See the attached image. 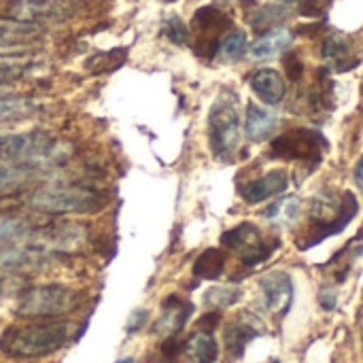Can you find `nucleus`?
Wrapping results in <instances>:
<instances>
[{"label": "nucleus", "mask_w": 363, "mask_h": 363, "mask_svg": "<svg viewBox=\"0 0 363 363\" xmlns=\"http://www.w3.org/2000/svg\"><path fill=\"white\" fill-rule=\"evenodd\" d=\"M70 340V328L62 321L11 325L0 336V353L11 359H40L57 353Z\"/></svg>", "instance_id": "obj_1"}, {"label": "nucleus", "mask_w": 363, "mask_h": 363, "mask_svg": "<svg viewBox=\"0 0 363 363\" xmlns=\"http://www.w3.org/2000/svg\"><path fill=\"white\" fill-rule=\"evenodd\" d=\"M28 206L45 215H91L104 206L102 196L91 187L55 185L40 187L28 196Z\"/></svg>", "instance_id": "obj_2"}, {"label": "nucleus", "mask_w": 363, "mask_h": 363, "mask_svg": "<svg viewBox=\"0 0 363 363\" xmlns=\"http://www.w3.org/2000/svg\"><path fill=\"white\" fill-rule=\"evenodd\" d=\"M81 291L68 285L28 287L19 298L15 313L23 319H55L74 313L81 306Z\"/></svg>", "instance_id": "obj_3"}, {"label": "nucleus", "mask_w": 363, "mask_h": 363, "mask_svg": "<svg viewBox=\"0 0 363 363\" xmlns=\"http://www.w3.org/2000/svg\"><path fill=\"white\" fill-rule=\"evenodd\" d=\"M357 211H359V204L351 191L342 194V200H336L332 196H319L317 200H313V221L317 230L311 236V240L302 245V249L319 245L328 236L342 232L351 223V219L357 215Z\"/></svg>", "instance_id": "obj_4"}, {"label": "nucleus", "mask_w": 363, "mask_h": 363, "mask_svg": "<svg viewBox=\"0 0 363 363\" xmlns=\"http://www.w3.org/2000/svg\"><path fill=\"white\" fill-rule=\"evenodd\" d=\"M208 140L219 160H230L240 143V117L236 100L230 96L217 98L208 113Z\"/></svg>", "instance_id": "obj_5"}, {"label": "nucleus", "mask_w": 363, "mask_h": 363, "mask_svg": "<svg viewBox=\"0 0 363 363\" xmlns=\"http://www.w3.org/2000/svg\"><path fill=\"white\" fill-rule=\"evenodd\" d=\"M53 138L45 132L0 136V164H32L51 157Z\"/></svg>", "instance_id": "obj_6"}, {"label": "nucleus", "mask_w": 363, "mask_h": 363, "mask_svg": "<svg viewBox=\"0 0 363 363\" xmlns=\"http://www.w3.org/2000/svg\"><path fill=\"white\" fill-rule=\"evenodd\" d=\"M221 242L228 249H232L234 253H238L245 259L247 266H255V264L264 262L279 247V242H274V245L268 247L264 242L259 230L253 223H240V225H236L234 230H230V232L223 234Z\"/></svg>", "instance_id": "obj_7"}, {"label": "nucleus", "mask_w": 363, "mask_h": 363, "mask_svg": "<svg viewBox=\"0 0 363 363\" xmlns=\"http://www.w3.org/2000/svg\"><path fill=\"white\" fill-rule=\"evenodd\" d=\"M325 138L315 130H291L283 136H279L272 143V153L287 160H315L321 155V149H325Z\"/></svg>", "instance_id": "obj_8"}, {"label": "nucleus", "mask_w": 363, "mask_h": 363, "mask_svg": "<svg viewBox=\"0 0 363 363\" xmlns=\"http://www.w3.org/2000/svg\"><path fill=\"white\" fill-rule=\"evenodd\" d=\"M15 19L23 21H60L74 13L70 0H15L11 4Z\"/></svg>", "instance_id": "obj_9"}, {"label": "nucleus", "mask_w": 363, "mask_h": 363, "mask_svg": "<svg viewBox=\"0 0 363 363\" xmlns=\"http://www.w3.org/2000/svg\"><path fill=\"white\" fill-rule=\"evenodd\" d=\"M259 287L266 296V304L272 313H287L294 300V283L291 277L283 270L268 272L262 281Z\"/></svg>", "instance_id": "obj_10"}, {"label": "nucleus", "mask_w": 363, "mask_h": 363, "mask_svg": "<svg viewBox=\"0 0 363 363\" xmlns=\"http://www.w3.org/2000/svg\"><path fill=\"white\" fill-rule=\"evenodd\" d=\"M47 262V251L38 247H6L0 251V270L26 272L40 268Z\"/></svg>", "instance_id": "obj_11"}, {"label": "nucleus", "mask_w": 363, "mask_h": 363, "mask_svg": "<svg viewBox=\"0 0 363 363\" xmlns=\"http://www.w3.org/2000/svg\"><path fill=\"white\" fill-rule=\"evenodd\" d=\"M289 185V177L285 170H270L266 177L251 181L249 185H245L242 189V200L247 204H259L281 191H285Z\"/></svg>", "instance_id": "obj_12"}, {"label": "nucleus", "mask_w": 363, "mask_h": 363, "mask_svg": "<svg viewBox=\"0 0 363 363\" xmlns=\"http://www.w3.org/2000/svg\"><path fill=\"white\" fill-rule=\"evenodd\" d=\"M43 36L40 23L23 21L15 17H0V47L28 45Z\"/></svg>", "instance_id": "obj_13"}, {"label": "nucleus", "mask_w": 363, "mask_h": 363, "mask_svg": "<svg viewBox=\"0 0 363 363\" xmlns=\"http://www.w3.org/2000/svg\"><path fill=\"white\" fill-rule=\"evenodd\" d=\"M251 89L268 104H279L283 98H285V91H287V85H285V79L281 77V72L272 70V68H262V70H255L251 74Z\"/></svg>", "instance_id": "obj_14"}, {"label": "nucleus", "mask_w": 363, "mask_h": 363, "mask_svg": "<svg viewBox=\"0 0 363 363\" xmlns=\"http://www.w3.org/2000/svg\"><path fill=\"white\" fill-rule=\"evenodd\" d=\"M296 9H298V0H279L272 4H264L255 13L249 15V23L257 32L270 30V28L279 26L283 19H287Z\"/></svg>", "instance_id": "obj_15"}, {"label": "nucleus", "mask_w": 363, "mask_h": 363, "mask_svg": "<svg viewBox=\"0 0 363 363\" xmlns=\"http://www.w3.org/2000/svg\"><path fill=\"white\" fill-rule=\"evenodd\" d=\"M294 40L291 30L287 28H274L270 32H266L262 38H257L251 47V57L253 60H270L277 57L279 53H283Z\"/></svg>", "instance_id": "obj_16"}, {"label": "nucleus", "mask_w": 363, "mask_h": 363, "mask_svg": "<svg viewBox=\"0 0 363 363\" xmlns=\"http://www.w3.org/2000/svg\"><path fill=\"white\" fill-rule=\"evenodd\" d=\"M189 315H191V304L189 302H181L179 298L172 296V298L166 300L162 317L157 319L155 330L166 334V336H172V334L183 330V325L189 319Z\"/></svg>", "instance_id": "obj_17"}, {"label": "nucleus", "mask_w": 363, "mask_h": 363, "mask_svg": "<svg viewBox=\"0 0 363 363\" xmlns=\"http://www.w3.org/2000/svg\"><path fill=\"white\" fill-rule=\"evenodd\" d=\"M262 334V328L257 325V321H247V319H236L228 330H225V347L228 353L234 357H240L245 347Z\"/></svg>", "instance_id": "obj_18"}, {"label": "nucleus", "mask_w": 363, "mask_h": 363, "mask_svg": "<svg viewBox=\"0 0 363 363\" xmlns=\"http://www.w3.org/2000/svg\"><path fill=\"white\" fill-rule=\"evenodd\" d=\"M277 128V117L257 106V104H249L247 106V121H245V130H247V136L251 140H264L268 138Z\"/></svg>", "instance_id": "obj_19"}, {"label": "nucleus", "mask_w": 363, "mask_h": 363, "mask_svg": "<svg viewBox=\"0 0 363 363\" xmlns=\"http://www.w3.org/2000/svg\"><path fill=\"white\" fill-rule=\"evenodd\" d=\"M187 355L196 363H215L219 357V349L215 338L208 332H196L185 342Z\"/></svg>", "instance_id": "obj_20"}, {"label": "nucleus", "mask_w": 363, "mask_h": 363, "mask_svg": "<svg viewBox=\"0 0 363 363\" xmlns=\"http://www.w3.org/2000/svg\"><path fill=\"white\" fill-rule=\"evenodd\" d=\"M34 57L26 53H2L0 55V85L26 77L34 68Z\"/></svg>", "instance_id": "obj_21"}, {"label": "nucleus", "mask_w": 363, "mask_h": 363, "mask_svg": "<svg viewBox=\"0 0 363 363\" xmlns=\"http://www.w3.org/2000/svg\"><path fill=\"white\" fill-rule=\"evenodd\" d=\"M34 177V168L28 164H0V196H6Z\"/></svg>", "instance_id": "obj_22"}, {"label": "nucleus", "mask_w": 363, "mask_h": 363, "mask_svg": "<svg viewBox=\"0 0 363 363\" xmlns=\"http://www.w3.org/2000/svg\"><path fill=\"white\" fill-rule=\"evenodd\" d=\"M300 213V198L296 196H285L279 202L270 204L264 213V217L277 225H291Z\"/></svg>", "instance_id": "obj_23"}, {"label": "nucleus", "mask_w": 363, "mask_h": 363, "mask_svg": "<svg viewBox=\"0 0 363 363\" xmlns=\"http://www.w3.org/2000/svg\"><path fill=\"white\" fill-rule=\"evenodd\" d=\"M225 268V255L219 249H206L194 264V274L206 281L219 279Z\"/></svg>", "instance_id": "obj_24"}, {"label": "nucleus", "mask_w": 363, "mask_h": 363, "mask_svg": "<svg viewBox=\"0 0 363 363\" xmlns=\"http://www.w3.org/2000/svg\"><path fill=\"white\" fill-rule=\"evenodd\" d=\"M32 113V102L26 98H17V96H0V123L6 121H19L23 117H28Z\"/></svg>", "instance_id": "obj_25"}, {"label": "nucleus", "mask_w": 363, "mask_h": 363, "mask_svg": "<svg viewBox=\"0 0 363 363\" xmlns=\"http://www.w3.org/2000/svg\"><path fill=\"white\" fill-rule=\"evenodd\" d=\"M247 51V34L240 30H234L230 34L223 36V40L219 43V55L225 62H236L245 55Z\"/></svg>", "instance_id": "obj_26"}, {"label": "nucleus", "mask_w": 363, "mask_h": 363, "mask_svg": "<svg viewBox=\"0 0 363 363\" xmlns=\"http://www.w3.org/2000/svg\"><path fill=\"white\" fill-rule=\"evenodd\" d=\"M240 300V289L236 287H213L204 294V304L213 308H225Z\"/></svg>", "instance_id": "obj_27"}, {"label": "nucleus", "mask_w": 363, "mask_h": 363, "mask_svg": "<svg viewBox=\"0 0 363 363\" xmlns=\"http://www.w3.org/2000/svg\"><path fill=\"white\" fill-rule=\"evenodd\" d=\"M32 228L23 219H0V242L30 236Z\"/></svg>", "instance_id": "obj_28"}, {"label": "nucleus", "mask_w": 363, "mask_h": 363, "mask_svg": "<svg viewBox=\"0 0 363 363\" xmlns=\"http://www.w3.org/2000/svg\"><path fill=\"white\" fill-rule=\"evenodd\" d=\"M349 51V40L342 34H332L323 43V57L328 60H340Z\"/></svg>", "instance_id": "obj_29"}, {"label": "nucleus", "mask_w": 363, "mask_h": 363, "mask_svg": "<svg viewBox=\"0 0 363 363\" xmlns=\"http://www.w3.org/2000/svg\"><path fill=\"white\" fill-rule=\"evenodd\" d=\"M164 32H166V36H168L172 43H177V45H183V43L187 40V26H185L183 19L177 17V15H172V17L166 19Z\"/></svg>", "instance_id": "obj_30"}, {"label": "nucleus", "mask_w": 363, "mask_h": 363, "mask_svg": "<svg viewBox=\"0 0 363 363\" xmlns=\"http://www.w3.org/2000/svg\"><path fill=\"white\" fill-rule=\"evenodd\" d=\"M28 289L26 281L17 274H6V277H0V296H15L17 298Z\"/></svg>", "instance_id": "obj_31"}, {"label": "nucleus", "mask_w": 363, "mask_h": 363, "mask_svg": "<svg viewBox=\"0 0 363 363\" xmlns=\"http://www.w3.org/2000/svg\"><path fill=\"white\" fill-rule=\"evenodd\" d=\"M145 321H147V313H145V311H138V313H134V315H132V319H130L128 332H134V328H136V330H140Z\"/></svg>", "instance_id": "obj_32"}, {"label": "nucleus", "mask_w": 363, "mask_h": 363, "mask_svg": "<svg viewBox=\"0 0 363 363\" xmlns=\"http://www.w3.org/2000/svg\"><path fill=\"white\" fill-rule=\"evenodd\" d=\"M353 177H355V183H357V187L362 189V194H363V155H362V157H359V162L355 164Z\"/></svg>", "instance_id": "obj_33"}, {"label": "nucleus", "mask_w": 363, "mask_h": 363, "mask_svg": "<svg viewBox=\"0 0 363 363\" xmlns=\"http://www.w3.org/2000/svg\"><path fill=\"white\" fill-rule=\"evenodd\" d=\"M311 4H315V6H328L332 0H308Z\"/></svg>", "instance_id": "obj_34"}, {"label": "nucleus", "mask_w": 363, "mask_h": 363, "mask_svg": "<svg viewBox=\"0 0 363 363\" xmlns=\"http://www.w3.org/2000/svg\"><path fill=\"white\" fill-rule=\"evenodd\" d=\"M0 96H4V89H0Z\"/></svg>", "instance_id": "obj_35"}, {"label": "nucleus", "mask_w": 363, "mask_h": 363, "mask_svg": "<svg viewBox=\"0 0 363 363\" xmlns=\"http://www.w3.org/2000/svg\"><path fill=\"white\" fill-rule=\"evenodd\" d=\"M166 2H172V0H166Z\"/></svg>", "instance_id": "obj_36"}]
</instances>
